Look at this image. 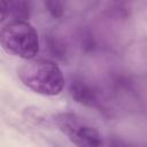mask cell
<instances>
[{
	"label": "cell",
	"instance_id": "obj_1",
	"mask_svg": "<svg viewBox=\"0 0 147 147\" xmlns=\"http://www.w3.org/2000/svg\"><path fill=\"white\" fill-rule=\"evenodd\" d=\"M18 78L29 90L45 96H54L64 87L61 68L48 59L26 60L18 69Z\"/></svg>",
	"mask_w": 147,
	"mask_h": 147
},
{
	"label": "cell",
	"instance_id": "obj_2",
	"mask_svg": "<svg viewBox=\"0 0 147 147\" xmlns=\"http://www.w3.org/2000/svg\"><path fill=\"white\" fill-rule=\"evenodd\" d=\"M0 46L8 54L31 60L39 53V36L28 21L11 20L0 28Z\"/></svg>",
	"mask_w": 147,
	"mask_h": 147
},
{
	"label": "cell",
	"instance_id": "obj_3",
	"mask_svg": "<svg viewBox=\"0 0 147 147\" xmlns=\"http://www.w3.org/2000/svg\"><path fill=\"white\" fill-rule=\"evenodd\" d=\"M53 121L57 129L77 147H105L100 131L74 113H59Z\"/></svg>",
	"mask_w": 147,
	"mask_h": 147
},
{
	"label": "cell",
	"instance_id": "obj_4",
	"mask_svg": "<svg viewBox=\"0 0 147 147\" xmlns=\"http://www.w3.org/2000/svg\"><path fill=\"white\" fill-rule=\"evenodd\" d=\"M69 91L72 99L80 105L91 108L102 107V96L100 90L85 78H74L70 83Z\"/></svg>",
	"mask_w": 147,
	"mask_h": 147
},
{
	"label": "cell",
	"instance_id": "obj_5",
	"mask_svg": "<svg viewBox=\"0 0 147 147\" xmlns=\"http://www.w3.org/2000/svg\"><path fill=\"white\" fill-rule=\"evenodd\" d=\"M8 16L13 17V21H28L31 15V2L29 1H6Z\"/></svg>",
	"mask_w": 147,
	"mask_h": 147
},
{
	"label": "cell",
	"instance_id": "obj_6",
	"mask_svg": "<svg viewBox=\"0 0 147 147\" xmlns=\"http://www.w3.org/2000/svg\"><path fill=\"white\" fill-rule=\"evenodd\" d=\"M47 45H48V48H49L51 53L53 54V56H57L61 59L65 56V54H67L65 45L56 36H49L48 40H47Z\"/></svg>",
	"mask_w": 147,
	"mask_h": 147
},
{
	"label": "cell",
	"instance_id": "obj_7",
	"mask_svg": "<svg viewBox=\"0 0 147 147\" xmlns=\"http://www.w3.org/2000/svg\"><path fill=\"white\" fill-rule=\"evenodd\" d=\"M44 5H45L47 11L55 18H60L64 13V3L61 1L52 0V1H46Z\"/></svg>",
	"mask_w": 147,
	"mask_h": 147
},
{
	"label": "cell",
	"instance_id": "obj_8",
	"mask_svg": "<svg viewBox=\"0 0 147 147\" xmlns=\"http://www.w3.org/2000/svg\"><path fill=\"white\" fill-rule=\"evenodd\" d=\"M105 147H136V146H133L130 142H126L122 139H113L107 146L105 145Z\"/></svg>",
	"mask_w": 147,
	"mask_h": 147
},
{
	"label": "cell",
	"instance_id": "obj_9",
	"mask_svg": "<svg viewBox=\"0 0 147 147\" xmlns=\"http://www.w3.org/2000/svg\"><path fill=\"white\" fill-rule=\"evenodd\" d=\"M6 17H8L7 3L6 1H0V24L6 20Z\"/></svg>",
	"mask_w": 147,
	"mask_h": 147
}]
</instances>
